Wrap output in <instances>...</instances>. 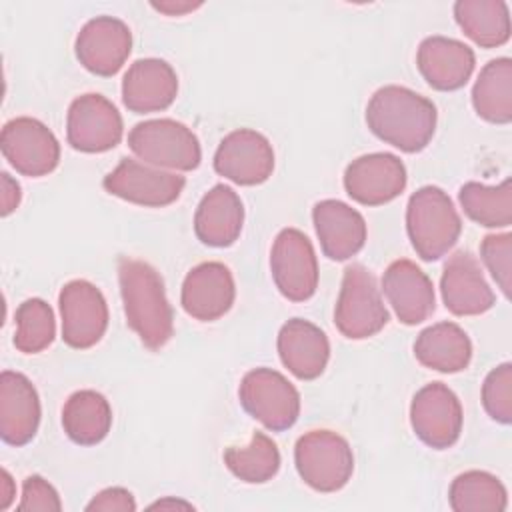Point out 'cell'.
Masks as SVG:
<instances>
[{
    "mask_svg": "<svg viewBox=\"0 0 512 512\" xmlns=\"http://www.w3.org/2000/svg\"><path fill=\"white\" fill-rule=\"evenodd\" d=\"M436 118L432 100L396 84L378 88L366 106V124L372 134L408 154L428 146Z\"/></svg>",
    "mask_w": 512,
    "mask_h": 512,
    "instance_id": "6da1fadb",
    "label": "cell"
},
{
    "mask_svg": "<svg viewBox=\"0 0 512 512\" xmlns=\"http://www.w3.org/2000/svg\"><path fill=\"white\" fill-rule=\"evenodd\" d=\"M118 284L128 326L150 350H160L174 334V312L160 274L144 260L120 256Z\"/></svg>",
    "mask_w": 512,
    "mask_h": 512,
    "instance_id": "7a4b0ae2",
    "label": "cell"
},
{
    "mask_svg": "<svg viewBox=\"0 0 512 512\" xmlns=\"http://www.w3.org/2000/svg\"><path fill=\"white\" fill-rule=\"evenodd\" d=\"M406 230L416 254L432 262L442 258L458 242L462 222L442 188L422 186L408 200Z\"/></svg>",
    "mask_w": 512,
    "mask_h": 512,
    "instance_id": "3957f363",
    "label": "cell"
},
{
    "mask_svg": "<svg viewBox=\"0 0 512 512\" xmlns=\"http://www.w3.org/2000/svg\"><path fill=\"white\" fill-rule=\"evenodd\" d=\"M130 150L150 166L168 170H194L200 166L202 150L196 134L172 118L138 122L128 132Z\"/></svg>",
    "mask_w": 512,
    "mask_h": 512,
    "instance_id": "277c9868",
    "label": "cell"
},
{
    "mask_svg": "<svg viewBox=\"0 0 512 512\" xmlns=\"http://www.w3.org/2000/svg\"><path fill=\"white\" fill-rule=\"evenodd\" d=\"M294 462L300 478L316 492L344 488L354 472L348 440L332 430H310L296 440Z\"/></svg>",
    "mask_w": 512,
    "mask_h": 512,
    "instance_id": "5b68a950",
    "label": "cell"
},
{
    "mask_svg": "<svg viewBox=\"0 0 512 512\" xmlns=\"http://www.w3.org/2000/svg\"><path fill=\"white\" fill-rule=\"evenodd\" d=\"M388 320L390 314L368 268L362 264L346 266L334 308L338 332L350 340H364L378 334Z\"/></svg>",
    "mask_w": 512,
    "mask_h": 512,
    "instance_id": "8992f818",
    "label": "cell"
},
{
    "mask_svg": "<svg viewBox=\"0 0 512 512\" xmlns=\"http://www.w3.org/2000/svg\"><path fill=\"white\" fill-rule=\"evenodd\" d=\"M238 398L242 408L268 430L282 432L300 416V394L296 386L272 368H254L244 374Z\"/></svg>",
    "mask_w": 512,
    "mask_h": 512,
    "instance_id": "52a82bcc",
    "label": "cell"
},
{
    "mask_svg": "<svg viewBox=\"0 0 512 512\" xmlns=\"http://www.w3.org/2000/svg\"><path fill=\"white\" fill-rule=\"evenodd\" d=\"M270 270L280 294L304 302L318 288V260L308 236L296 228L278 232L270 250Z\"/></svg>",
    "mask_w": 512,
    "mask_h": 512,
    "instance_id": "ba28073f",
    "label": "cell"
},
{
    "mask_svg": "<svg viewBox=\"0 0 512 512\" xmlns=\"http://www.w3.org/2000/svg\"><path fill=\"white\" fill-rule=\"evenodd\" d=\"M0 148L8 164L22 176H46L60 162V144L40 120L18 116L4 124Z\"/></svg>",
    "mask_w": 512,
    "mask_h": 512,
    "instance_id": "9c48e42d",
    "label": "cell"
},
{
    "mask_svg": "<svg viewBox=\"0 0 512 512\" xmlns=\"http://www.w3.org/2000/svg\"><path fill=\"white\" fill-rule=\"evenodd\" d=\"M124 122L118 108L102 94H82L72 100L66 116L68 144L86 154H98L120 144Z\"/></svg>",
    "mask_w": 512,
    "mask_h": 512,
    "instance_id": "30bf717a",
    "label": "cell"
},
{
    "mask_svg": "<svg viewBox=\"0 0 512 512\" xmlns=\"http://www.w3.org/2000/svg\"><path fill=\"white\" fill-rule=\"evenodd\" d=\"M184 184V176L142 164L134 158H122L118 166L102 180V186L108 194L150 208L176 202L184 190Z\"/></svg>",
    "mask_w": 512,
    "mask_h": 512,
    "instance_id": "8fae6325",
    "label": "cell"
},
{
    "mask_svg": "<svg viewBox=\"0 0 512 512\" xmlns=\"http://www.w3.org/2000/svg\"><path fill=\"white\" fill-rule=\"evenodd\" d=\"M462 406L458 396L442 382L422 386L410 404L414 434L430 448L444 450L458 442L462 432Z\"/></svg>",
    "mask_w": 512,
    "mask_h": 512,
    "instance_id": "7c38bea8",
    "label": "cell"
},
{
    "mask_svg": "<svg viewBox=\"0 0 512 512\" xmlns=\"http://www.w3.org/2000/svg\"><path fill=\"white\" fill-rule=\"evenodd\" d=\"M62 316V340L76 350L98 344L108 328L104 294L88 280H70L58 294Z\"/></svg>",
    "mask_w": 512,
    "mask_h": 512,
    "instance_id": "4fadbf2b",
    "label": "cell"
},
{
    "mask_svg": "<svg viewBox=\"0 0 512 512\" xmlns=\"http://www.w3.org/2000/svg\"><path fill=\"white\" fill-rule=\"evenodd\" d=\"M214 170L240 186L266 182L274 170V150L270 140L250 128L226 134L214 154Z\"/></svg>",
    "mask_w": 512,
    "mask_h": 512,
    "instance_id": "5bb4252c",
    "label": "cell"
},
{
    "mask_svg": "<svg viewBox=\"0 0 512 512\" xmlns=\"http://www.w3.org/2000/svg\"><path fill=\"white\" fill-rule=\"evenodd\" d=\"M406 166L390 152H372L358 156L344 170L346 194L364 206H380L406 188Z\"/></svg>",
    "mask_w": 512,
    "mask_h": 512,
    "instance_id": "9a60e30c",
    "label": "cell"
},
{
    "mask_svg": "<svg viewBox=\"0 0 512 512\" xmlns=\"http://www.w3.org/2000/svg\"><path fill=\"white\" fill-rule=\"evenodd\" d=\"M74 50L88 72L114 76L130 56L132 32L120 18L96 16L80 28Z\"/></svg>",
    "mask_w": 512,
    "mask_h": 512,
    "instance_id": "2e32d148",
    "label": "cell"
},
{
    "mask_svg": "<svg viewBox=\"0 0 512 512\" xmlns=\"http://www.w3.org/2000/svg\"><path fill=\"white\" fill-rule=\"evenodd\" d=\"M440 292L446 310L454 316H478L494 306V292L478 260L468 250L454 252L442 270Z\"/></svg>",
    "mask_w": 512,
    "mask_h": 512,
    "instance_id": "e0dca14e",
    "label": "cell"
},
{
    "mask_svg": "<svg viewBox=\"0 0 512 512\" xmlns=\"http://www.w3.org/2000/svg\"><path fill=\"white\" fill-rule=\"evenodd\" d=\"M234 298V278L230 268L222 262H202L194 266L182 282V308L200 322L222 318L232 308Z\"/></svg>",
    "mask_w": 512,
    "mask_h": 512,
    "instance_id": "ac0fdd59",
    "label": "cell"
},
{
    "mask_svg": "<svg viewBox=\"0 0 512 512\" xmlns=\"http://www.w3.org/2000/svg\"><path fill=\"white\" fill-rule=\"evenodd\" d=\"M382 290L398 320L406 326L424 322L436 308L432 280L412 260H394L382 276Z\"/></svg>",
    "mask_w": 512,
    "mask_h": 512,
    "instance_id": "d6986e66",
    "label": "cell"
},
{
    "mask_svg": "<svg viewBox=\"0 0 512 512\" xmlns=\"http://www.w3.org/2000/svg\"><path fill=\"white\" fill-rule=\"evenodd\" d=\"M474 50L448 36H428L420 42L416 66L434 90L452 92L462 88L474 72Z\"/></svg>",
    "mask_w": 512,
    "mask_h": 512,
    "instance_id": "ffe728a7",
    "label": "cell"
},
{
    "mask_svg": "<svg viewBox=\"0 0 512 512\" xmlns=\"http://www.w3.org/2000/svg\"><path fill=\"white\" fill-rule=\"evenodd\" d=\"M178 94L174 68L160 58H140L122 78V102L130 112L148 114L166 110Z\"/></svg>",
    "mask_w": 512,
    "mask_h": 512,
    "instance_id": "44dd1931",
    "label": "cell"
},
{
    "mask_svg": "<svg viewBox=\"0 0 512 512\" xmlns=\"http://www.w3.org/2000/svg\"><path fill=\"white\" fill-rule=\"evenodd\" d=\"M40 398L20 372L0 374V436L10 446L28 444L40 426Z\"/></svg>",
    "mask_w": 512,
    "mask_h": 512,
    "instance_id": "7402d4cb",
    "label": "cell"
},
{
    "mask_svg": "<svg viewBox=\"0 0 512 512\" xmlns=\"http://www.w3.org/2000/svg\"><path fill=\"white\" fill-rule=\"evenodd\" d=\"M312 222L324 256L330 260H348L364 248V216L342 200H320L312 208Z\"/></svg>",
    "mask_w": 512,
    "mask_h": 512,
    "instance_id": "603a6c76",
    "label": "cell"
},
{
    "mask_svg": "<svg viewBox=\"0 0 512 512\" xmlns=\"http://www.w3.org/2000/svg\"><path fill=\"white\" fill-rule=\"evenodd\" d=\"M276 346L282 364L298 380L318 378L330 358L328 336L304 318L288 320L278 332Z\"/></svg>",
    "mask_w": 512,
    "mask_h": 512,
    "instance_id": "cb8c5ba5",
    "label": "cell"
},
{
    "mask_svg": "<svg viewBox=\"0 0 512 512\" xmlns=\"http://www.w3.org/2000/svg\"><path fill=\"white\" fill-rule=\"evenodd\" d=\"M244 206L240 196L226 184L212 186L200 200L194 214V232L206 246L226 248L242 232Z\"/></svg>",
    "mask_w": 512,
    "mask_h": 512,
    "instance_id": "d4e9b609",
    "label": "cell"
},
{
    "mask_svg": "<svg viewBox=\"0 0 512 512\" xmlns=\"http://www.w3.org/2000/svg\"><path fill=\"white\" fill-rule=\"evenodd\" d=\"M414 356L430 370L454 374L468 368L472 360V342L458 324L438 322L418 334Z\"/></svg>",
    "mask_w": 512,
    "mask_h": 512,
    "instance_id": "484cf974",
    "label": "cell"
},
{
    "mask_svg": "<svg viewBox=\"0 0 512 512\" xmlns=\"http://www.w3.org/2000/svg\"><path fill=\"white\" fill-rule=\"evenodd\" d=\"M62 426L72 442L80 446H94L110 432V402L96 390H78L64 402Z\"/></svg>",
    "mask_w": 512,
    "mask_h": 512,
    "instance_id": "4316f807",
    "label": "cell"
},
{
    "mask_svg": "<svg viewBox=\"0 0 512 512\" xmlns=\"http://www.w3.org/2000/svg\"><path fill=\"white\" fill-rule=\"evenodd\" d=\"M454 18L462 32L482 48H496L510 40V12L502 0H458Z\"/></svg>",
    "mask_w": 512,
    "mask_h": 512,
    "instance_id": "83f0119b",
    "label": "cell"
},
{
    "mask_svg": "<svg viewBox=\"0 0 512 512\" xmlns=\"http://www.w3.org/2000/svg\"><path fill=\"white\" fill-rule=\"evenodd\" d=\"M472 106L480 118L492 124L512 120V60L502 56L490 60L472 88Z\"/></svg>",
    "mask_w": 512,
    "mask_h": 512,
    "instance_id": "f1b7e54d",
    "label": "cell"
},
{
    "mask_svg": "<svg viewBox=\"0 0 512 512\" xmlns=\"http://www.w3.org/2000/svg\"><path fill=\"white\" fill-rule=\"evenodd\" d=\"M448 500L454 512H504L508 492L494 474L468 470L452 480Z\"/></svg>",
    "mask_w": 512,
    "mask_h": 512,
    "instance_id": "f546056e",
    "label": "cell"
},
{
    "mask_svg": "<svg viewBox=\"0 0 512 512\" xmlns=\"http://www.w3.org/2000/svg\"><path fill=\"white\" fill-rule=\"evenodd\" d=\"M464 214L486 228H506L512 224V180L496 186L466 182L458 192Z\"/></svg>",
    "mask_w": 512,
    "mask_h": 512,
    "instance_id": "4dcf8cb0",
    "label": "cell"
},
{
    "mask_svg": "<svg viewBox=\"0 0 512 512\" xmlns=\"http://www.w3.org/2000/svg\"><path fill=\"white\" fill-rule=\"evenodd\" d=\"M224 464L242 482L262 484L278 474L280 452L270 436L264 432H254L248 446L226 448Z\"/></svg>",
    "mask_w": 512,
    "mask_h": 512,
    "instance_id": "1f68e13d",
    "label": "cell"
},
{
    "mask_svg": "<svg viewBox=\"0 0 512 512\" xmlns=\"http://www.w3.org/2000/svg\"><path fill=\"white\" fill-rule=\"evenodd\" d=\"M14 346L24 354L46 350L56 336L54 312L42 298H28L16 308Z\"/></svg>",
    "mask_w": 512,
    "mask_h": 512,
    "instance_id": "d6a6232c",
    "label": "cell"
},
{
    "mask_svg": "<svg viewBox=\"0 0 512 512\" xmlns=\"http://www.w3.org/2000/svg\"><path fill=\"white\" fill-rule=\"evenodd\" d=\"M482 404L500 424L512 422V364L504 362L488 372L482 384Z\"/></svg>",
    "mask_w": 512,
    "mask_h": 512,
    "instance_id": "836d02e7",
    "label": "cell"
},
{
    "mask_svg": "<svg viewBox=\"0 0 512 512\" xmlns=\"http://www.w3.org/2000/svg\"><path fill=\"white\" fill-rule=\"evenodd\" d=\"M480 258L488 272L504 292L510 296V276H512V234H488L480 244Z\"/></svg>",
    "mask_w": 512,
    "mask_h": 512,
    "instance_id": "e575fe53",
    "label": "cell"
},
{
    "mask_svg": "<svg viewBox=\"0 0 512 512\" xmlns=\"http://www.w3.org/2000/svg\"><path fill=\"white\" fill-rule=\"evenodd\" d=\"M22 512H60L62 502L56 488L38 474H32L22 484V498L18 504Z\"/></svg>",
    "mask_w": 512,
    "mask_h": 512,
    "instance_id": "d590c367",
    "label": "cell"
},
{
    "mask_svg": "<svg viewBox=\"0 0 512 512\" xmlns=\"http://www.w3.org/2000/svg\"><path fill=\"white\" fill-rule=\"evenodd\" d=\"M86 510L88 512H134L136 502H134L132 492H128L126 488H120V486H112V488L100 490L86 504Z\"/></svg>",
    "mask_w": 512,
    "mask_h": 512,
    "instance_id": "8d00e7d4",
    "label": "cell"
},
{
    "mask_svg": "<svg viewBox=\"0 0 512 512\" xmlns=\"http://www.w3.org/2000/svg\"><path fill=\"white\" fill-rule=\"evenodd\" d=\"M20 184L10 178V174L2 172V216L14 212L20 204Z\"/></svg>",
    "mask_w": 512,
    "mask_h": 512,
    "instance_id": "74e56055",
    "label": "cell"
},
{
    "mask_svg": "<svg viewBox=\"0 0 512 512\" xmlns=\"http://www.w3.org/2000/svg\"><path fill=\"white\" fill-rule=\"evenodd\" d=\"M202 4L200 2H152V8L158 10V12H164L168 16H182L186 12H192L196 8H200Z\"/></svg>",
    "mask_w": 512,
    "mask_h": 512,
    "instance_id": "f35d334b",
    "label": "cell"
},
{
    "mask_svg": "<svg viewBox=\"0 0 512 512\" xmlns=\"http://www.w3.org/2000/svg\"><path fill=\"white\" fill-rule=\"evenodd\" d=\"M16 496V488H14V482L8 474V470H2V480H0V510H6L12 500Z\"/></svg>",
    "mask_w": 512,
    "mask_h": 512,
    "instance_id": "ab89813d",
    "label": "cell"
},
{
    "mask_svg": "<svg viewBox=\"0 0 512 512\" xmlns=\"http://www.w3.org/2000/svg\"><path fill=\"white\" fill-rule=\"evenodd\" d=\"M174 506H184V508H192L188 502H174V500H160L156 504H152L150 508H174Z\"/></svg>",
    "mask_w": 512,
    "mask_h": 512,
    "instance_id": "60d3db41",
    "label": "cell"
}]
</instances>
